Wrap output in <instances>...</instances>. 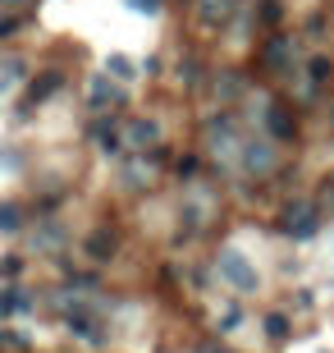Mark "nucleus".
Returning <instances> with one entry per match:
<instances>
[{
    "mask_svg": "<svg viewBox=\"0 0 334 353\" xmlns=\"http://www.w3.org/2000/svg\"><path fill=\"white\" fill-rule=\"evenodd\" d=\"M284 234L298 239V243H307V239L321 234V207L311 202V197H298L284 207Z\"/></svg>",
    "mask_w": 334,
    "mask_h": 353,
    "instance_id": "4",
    "label": "nucleus"
},
{
    "mask_svg": "<svg viewBox=\"0 0 334 353\" xmlns=\"http://www.w3.org/2000/svg\"><path fill=\"white\" fill-rule=\"evenodd\" d=\"M0 5H23V0H0Z\"/></svg>",
    "mask_w": 334,
    "mask_h": 353,
    "instance_id": "29",
    "label": "nucleus"
},
{
    "mask_svg": "<svg viewBox=\"0 0 334 353\" xmlns=\"http://www.w3.org/2000/svg\"><path fill=\"white\" fill-rule=\"evenodd\" d=\"M293 46H298V41H289L284 32H275V37L261 46V65H266L270 74H289V69H293V55H298Z\"/></svg>",
    "mask_w": 334,
    "mask_h": 353,
    "instance_id": "7",
    "label": "nucleus"
},
{
    "mask_svg": "<svg viewBox=\"0 0 334 353\" xmlns=\"http://www.w3.org/2000/svg\"><path fill=\"white\" fill-rule=\"evenodd\" d=\"M28 79V65L19 60V55H10V60H0V97H10L19 83Z\"/></svg>",
    "mask_w": 334,
    "mask_h": 353,
    "instance_id": "13",
    "label": "nucleus"
},
{
    "mask_svg": "<svg viewBox=\"0 0 334 353\" xmlns=\"http://www.w3.org/2000/svg\"><path fill=\"white\" fill-rule=\"evenodd\" d=\"M87 101L92 110H115V105H124V83H115L110 74H96L87 83Z\"/></svg>",
    "mask_w": 334,
    "mask_h": 353,
    "instance_id": "8",
    "label": "nucleus"
},
{
    "mask_svg": "<svg viewBox=\"0 0 334 353\" xmlns=\"http://www.w3.org/2000/svg\"><path fill=\"white\" fill-rule=\"evenodd\" d=\"M193 5H197V23L216 32V28H225L233 19V5L238 0H193Z\"/></svg>",
    "mask_w": 334,
    "mask_h": 353,
    "instance_id": "11",
    "label": "nucleus"
},
{
    "mask_svg": "<svg viewBox=\"0 0 334 353\" xmlns=\"http://www.w3.org/2000/svg\"><path fill=\"white\" fill-rule=\"evenodd\" d=\"M124 147H129V152H156V147H160V124H156V119H129V124H124Z\"/></svg>",
    "mask_w": 334,
    "mask_h": 353,
    "instance_id": "5",
    "label": "nucleus"
},
{
    "mask_svg": "<svg viewBox=\"0 0 334 353\" xmlns=\"http://www.w3.org/2000/svg\"><path fill=\"white\" fill-rule=\"evenodd\" d=\"M233 170L247 174V179H270V174L280 170V143H270L266 133H243Z\"/></svg>",
    "mask_w": 334,
    "mask_h": 353,
    "instance_id": "2",
    "label": "nucleus"
},
{
    "mask_svg": "<svg viewBox=\"0 0 334 353\" xmlns=\"http://www.w3.org/2000/svg\"><path fill=\"white\" fill-rule=\"evenodd\" d=\"M238 326H243V307H225V316H220V335H233Z\"/></svg>",
    "mask_w": 334,
    "mask_h": 353,
    "instance_id": "23",
    "label": "nucleus"
},
{
    "mask_svg": "<svg viewBox=\"0 0 334 353\" xmlns=\"http://www.w3.org/2000/svg\"><path fill=\"white\" fill-rule=\"evenodd\" d=\"M23 230H28V211H23V202L5 197V202H0V234H23Z\"/></svg>",
    "mask_w": 334,
    "mask_h": 353,
    "instance_id": "12",
    "label": "nucleus"
},
{
    "mask_svg": "<svg viewBox=\"0 0 334 353\" xmlns=\"http://www.w3.org/2000/svg\"><path fill=\"white\" fill-rule=\"evenodd\" d=\"M23 307H32L23 289H0V321H5V316H14V312H23Z\"/></svg>",
    "mask_w": 334,
    "mask_h": 353,
    "instance_id": "19",
    "label": "nucleus"
},
{
    "mask_svg": "<svg viewBox=\"0 0 334 353\" xmlns=\"http://www.w3.org/2000/svg\"><path fill=\"white\" fill-rule=\"evenodd\" d=\"M325 79H330V55H311L307 60V92H316Z\"/></svg>",
    "mask_w": 334,
    "mask_h": 353,
    "instance_id": "20",
    "label": "nucleus"
},
{
    "mask_svg": "<svg viewBox=\"0 0 334 353\" xmlns=\"http://www.w3.org/2000/svg\"><path fill=\"white\" fill-rule=\"evenodd\" d=\"M261 14H266V23H280V0H261Z\"/></svg>",
    "mask_w": 334,
    "mask_h": 353,
    "instance_id": "26",
    "label": "nucleus"
},
{
    "mask_svg": "<svg viewBox=\"0 0 334 353\" xmlns=\"http://www.w3.org/2000/svg\"><path fill=\"white\" fill-rule=\"evenodd\" d=\"M60 83H65V79H60V74H55V69H51V74H37V79H32V88H28V101H46V97H55V92H60Z\"/></svg>",
    "mask_w": 334,
    "mask_h": 353,
    "instance_id": "15",
    "label": "nucleus"
},
{
    "mask_svg": "<svg viewBox=\"0 0 334 353\" xmlns=\"http://www.w3.org/2000/svg\"><path fill=\"white\" fill-rule=\"evenodd\" d=\"M261 326H266V335L275 344H289V335H293V326H289V316H284V312H266V321H261Z\"/></svg>",
    "mask_w": 334,
    "mask_h": 353,
    "instance_id": "18",
    "label": "nucleus"
},
{
    "mask_svg": "<svg viewBox=\"0 0 334 353\" xmlns=\"http://www.w3.org/2000/svg\"><path fill=\"white\" fill-rule=\"evenodd\" d=\"M216 271H220V280H225V285H233L238 294H257V289H261V271H257V262H252L243 248H233V243H225V248H220Z\"/></svg>",
    "mask_w": 334,
    "mask_h": 353,
    "instance_id": "3",
    "label": "nucleus"
},
{
    "mask_svg": "<svg viewBox=\"0 0 334 353\" xmlns=\"http://www.w3.org/2000/svg\"><path fill=\"white\" fill-rule=\"evenodd\" d=\"M238 147H243V129H238V119L229 110H220V115L206 119V157L233 170V161H238Z\"/></svg>",
    "mask_w": 334,
    "mask_h": 353,
    "instance_id": "1",
    "label": "nucleus"
},
{
    "mask_svg": "<svg viewBox=\"0 0 334 353\" xmlns=\"http://www.w3.org/2000/svg\"><path fill=\"white\" fill-rule=\"evenodd\" d=\"M60 243H65V230L60 225H37V234H32V248L37 252H55Z\"/></svg>",
    "mask_w": 334,
    "mask_h": 353,
    "instance_id": "17",
    "label": "nucleus"
},
{
    "mask_svg": "<svg viewBox=\"0 0 334 353\" xmlns=\"http://www.w3.org/2000/svg\"><path fill=\"white\" fill-rule=\"evenodd\" d=\"M19 28H23V19H19V14H0V37H14Z\"/></svg>",
    "mask_w": 334,
    "mask_h": 353,
    "instance_id": "24",
    "label": "nucleus"
},
{
    "mask_svg": "<svg viewBox=\"0 0 334 353\" xmlns=\"http://www.w3.org/2000/svg\"><path fill=\"white\" fill-rule=\"evenodd\" d=\"M174 170H179L183 179H193V174H197V157H183V161H174Z\"/></svg>",
    "mask_w": 334,
    "mask_h": 353,
    "instance_id": "27",
    "label": "nucleus"
},
{
    "mask_svg": "<svg viewBox=\"0 0 334 353\" xmlns=\"http://www.w3.org/2000/svg\"><path fill=\"white\" fill-rule=\"evenodd\" d=\"M83 248H87L92 262H110L115 257V234H105V230H96V234L83 239Z\"/></svg>",
    "mask_w": 334,
    "mask_h": 353,
    "instance_id": "14",
    "label": "nucleus"
},
{
    "mask_svg": "<svg viewBox=\"0 0 334 353\" xmlns=\"http://www.w3.org/2000/svg\"><path fill=\"white\" fill-rule=\"evenodd\" d=\"M0 349H10V353H28V335H23V330L0 326Z\"/></svg>",
    "mask_w": 334,
    "mask_h": 353,
    "instance_id": "22",
    "label": "nucleus"
},
{
    "mask_svg": "<svg viewBox=\"0 0 334 353\" xmlns=\"http://www.w3.org/2000/svg\"><path fill=\"white\" fill-rule=\"evenodd\" d=\"M238 92H243V83H238V74H220V79H216V97H220V101H233Z\"/></svg>",
    "mask_w": 334,
    "mask_h": 353,
    "instance_id": "21",
    "label": "nucleus"
},
{
    "mask_svg": "<svg viewBox=\"0 0 334 353\" xmlns=\"http://www.w3.org/2000/svg\"><path fill=\"white\" fill-rule=\"evenodd\" d=\"M105 74H110L115 83H124V88H129V83L138 79V65H133L129 55H105Z\"/></svg>",
    "mask_w": 334,
    "mask_h": 353,
    "instance_id": "16",
    "label": "nucleus"
},
{
    "mask_svg": "<svg viewBox=\"0 0 334 353\" xmlns=\"http://www.w3.org/2000/svg\"><path fill=\"white\" fill-rule=\"evenodd\" d=\"M206 221H211V202H206V188H188V193H183V225H188V234H202Z\"/></svg>",
    "mask_w": 334,
    "mask_h": 353,
    "instance_id": "10",
    "label": "nucleus"
},
{
    "mask_svg": "<svg viewBox=\"0 0 334 353\" xmlns=\"http://www.w3.org/2000/svg\"><path fill=\"white\" fill-rule=\"evenodd\" d=\"M19 271H23V257H5V262H0V275H5V280H19Z\"/></svg>",
    "mask_w": 334,
    "mask_h": 353,
    "instance_id": "25",
    "label": "nucleus"
},
{
    "mask_svg": "<svg viewBox=\"0 0 334 353\" xmlns=\"http://www.w3.org/2000/svg\"><path fill=\"white\" fill-rule=\"evenodd\" d=\"M261 133L270 143H289L293 138V119H289V110L280 101H261Z\"/></svg>",
    "mask_w": 334,
    "mask_h": 353,
    "instance_id": "6",
    "label": "nucleus"
},
{
    "mask_svg": "<svg viewBox=\"0 0 334 353\" xmlns=\"http://www.w3.org/2000/svg\"><path fill=\"white\" fill-rule=\"evenodd\" d=\"M92 138H96V147H101V157H115V161L129 157V147H124V129H119L110 115L92 124Z\"/></svg>",
    "mask_w": 334,
    "mask_h": 353,
    "instance_id": "9",
    "label": "nucleus"
},
{
    "mask_svg": "<svg viewBox=\"0 0 334 353\" xmlns=\"http://www.w3.org/2000/svg\"><path fill=\"white\" fill-rule=\"evenodd\" d=\"M138 14H160V0H129Z\"/></svg>",
    "mask_w": 334,
    "mask_h": 353,
    "instance_id": "28",
    "label": "nucleus"
}]
</instances>
